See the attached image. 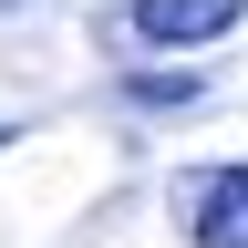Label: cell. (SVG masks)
Segmentation results:
<instances>
[{
  "label": "cell",
  "instance_id": "obj_1",
  "mask_svg": "<svg viewBox=\"0 0 248 248\" xmlns=\"http://www.w3.org/2000/svg\"><path fill=\"white\" fill-rule=\"evenodd\" d=\"M176 228H186V248H248V166H186Z\"/></svg>",
  "mask_w": 248,
  "mask_h": 248
},
{
  "label": "cell",
  "instance_id": "obj_2",
  "mask_svg": "<svg viewBox=\"0 0 248 248\" xmlns=\"http://www.w3.org/2000/svg\"><path fill=\"white\" fill-rule=\"evenodd\" d=\"M238 21H248V0H124V31L145 52H197V42H217Z\"/></svg>",
  "mask_w": 248,
  "mask_h": 248
},
{
  "label": "cell",
  "instance_id": "obj_3",
  "mask_svg": "<svg viewBox=\"0 0 248 248\" xmlns=\"http://www.w3.org/2000/svg\"><path fill=\"white\" fill-rule=\"evenodd\" d=\"M124 104L135 114H176V104H197V73H124Z\"/></svg>",
  "mask_w": 248,
  "mask_h": 248
}]
</instances>
